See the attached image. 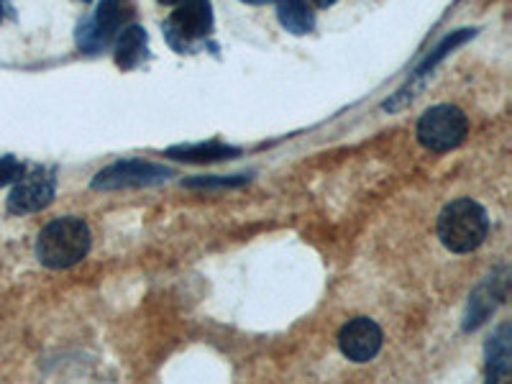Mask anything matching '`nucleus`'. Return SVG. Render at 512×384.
Here are the masks:
<instances>
[{
	"label": "nucleus",
	"instance_id": "1",
	"mask_svg": "<svg viewBox=\"0 0 512 384\" xmlns=\"http://www.w3.org/2000/svg\"><path fill=\"white\" fill-rule=\"evenodd\" d=\"M90 246H93V233L82 218H54L41 228L36 239V259L49 269H67L82 262Z\"/></svg>",
	"mask_w": 512,
	"mask_h": 384
},
{
	"label": "nucleus",
	"instance_id": "2",
	"mask_svg": "<svg viewBox=\"0 0 512 384\" xmlns=\"http://www.w3.org/2000/svg\"><path fill=\"white\" fill-rule=\"evenodd\" d=\"M489 233L487 210L472 198L451 200L438 216V239L454 254H469L484 244Z\"/></svg>",
	"mask_w": 512,
	"mask_h": 384
},
{
	"label": "nucleus",
	"instance_id": "3",
	"mask_svg": "<svg viewBox=\"0 0 512 384\" xmlns=\"http://www.w3.org/2000/svg\"><path fill=\"white\" fill-rule=\"evenodd\" d=\"M134 13V0H100L98 11L77 26V47L88 54L103 52Z\"/></svg>",
	"mask_w": 512,
	"mask_h": 384
},
{
	"label": "nucleus",
	"instance_id": "4",
	"mask_svg": "<svg viewBox=\"0 0 512 384\" xmlns=\"http://www.w3.org/2000/svg\"><path fill=\"white\" fill-rule=\"evenodd\" d=\"M164 34L172 49L192 52L200 41L213 34V3L210 0H180L164 24Z\"/></svg>",
	"mask_w": 512,
	"mask_h": 384
},
{
	"label": "nucleus",
	"instance_id": "5",
	"mask_svg": "<svg viewBox=\"0 0 512 384\" xmlns=\"http://www.w3.org/2000/svg\"><path fill=\"white\" fill-rule=\"evenodd\" d=\"M466 134H469V118L456 105H433L418 121V141L428 152H451L464 144Z\"/></svg>",
	"mask_w": 512,
	"mask_h": 384
},
{
	"label": "nucleus",
	"instance_id": "6",
	"mask_svg": "<svg viewBox=\"0 0 512 384\" xmlns=\"http://www.w3.org/2000/svg\"><path fill=\"white\" fill-rule=\"evenodd\" d=\"M57 195V175L54 169L34 167L31 172H24L13 182V190L8 195V210L13 216H29L39 210L49 208Z\"/></svg>",
	"mask_w": 512,
	"mask_h": 384
},
{
	"label": "nucleus",
	"instance_id": "7",
	"mask_svg": "<svg viewBox=\"0 0 512 384\" xmlns=\"http://www.w3.org/2000/svg\"><path fill=\"white\" fill-rule=\"evenodd\" d=\"M172 177V169L157 162H144V159H123L100 169L93 177V190H126V187H152L159 182H167Z\"/></svg>",
	"mask_w": 512,
	"mask_h": 384
},
{
	"label": "nucleus",
	"instance_id": "8",
	"mask_svg": "<svg viewBox=\"0 0 512 384\" xmlns=\"http://www.w3.org/2000/svg\"><path fill=\"white\" fill-rule=\"evenodd\" d=\"M474 34H477V29H461V31H454V34H448L446 39H443L441 44L433 49V52H428V57H425L423 62L415 67L413 75H410V80H408V85H405L402 90H397L395 98H390L387 103L382 105L384 111H400L402 105L408 103V100H413L415 93L423 88V82L433 75V70H436L438 64H441L448 54L454 52V49H459L461 44H466L469 39H474Z\"/></svg>",
	"mask_w": 512,
	"mask_h": 384
},
{
	"label": "nucleus",
	"instance_id": "9",
	"mask_svg": "<svg viewBox=\"0 0 512 384\" xmlns=\"http://www.w3.org/2000/svg\"><path fill=\"white\" fill-rule=\"evenodd\" d=\"M382 328L369 318H354L349 320L341 333H338V346L344 351V356L356 364H367L382 349Z\"/></svg>",
	"mask_w": 512,
	"mask_h": 384
},
{
	"label": "nucleus",
	"instance_id": "10",
	"mask_svg": "<svg viewBox=\"0 0 512 384\" xmlns=\"http://www.w3.org/2000/svg\"><path fill=\"white\" fill-rule=\"evenodd\" d=\"M505 292H507V272L489 274L487 280L472 292L469 297V310H466V320H464V328L466 331H477L482 323H487V318L497 310V305L505 300Z\"/></svg>",
	"mask_w": 512,
	"mask_h": 384
},
{
	"label": "nucleus",
	"instance_id": "11",
	"mask_svg": "<svg viewBox=\"0 0 512 384\" xmlns=\"http://www.w3.org/2000/svg\"><path fill=\"white\" fill-rule=\"evenodd\" d=\"M167 157L180 159L187 164H210V162H223V159H236L241 157L239 146L223 144V141H203V144H182L167 149Z\"/></svg>",
	"mask_w": 512,
	"mask_h": 384
},
{
	"label": "nucleus",
	"instance_id": "12",
	"mask_svg": "<svg viewBox=\"0 0 512 384\" xmlns=\"http://www.w3.org/2000/svg\"><path fill=\"white\" fill-rule=\"evenodd\" d=\"M149 57V34L144 26H126L116 36V64L121 70H136Z\"/></svg>",
	"mask_w": 512,
	"mask_h": 384
},
{
	"label": "nucleus",
	"instance_id": "13",
	"mask_svg": "<svg viewBox=\"0 0 512 384\" xmlns=\"http://www.w3.org/2000/svg\"><path fill=\"white\" fill-rule=\"evenodd\" d=\"M510 341L512 328L510 323H502L487 344V379L489 382H502L510 374Z\"/></svg>",
	"mask_w": 512,
	"mask_h": 384
},
{
	"label": "nucleus",
	"instance_id": "14",
	"mask_svg": "<svg viewBox=\"0 0 512 384\" xmlns=\"http://www.w3.org/2000/svg\"><path fill=\"white\" fill-rule=\"evenodd\" d=\"M277 18L282 29L295 36H305L315 29V13L308 0H277Z\"/></svg>",
	"mask_w": 512,
	"mask_h": 384
},
{
	"label": "nucleus",
	"instance_id": "15",
	"mask_svg": "<svg viewBox=\"0 0 512 384\" xmlns=\"http://www.w3.org/2000/svg\"><path fill=\"white\" fill-rule=\"evenodd\" d=\"M249 182V175H233V177H221V175H210V177H192V180H185L182 185L195 187V190H223V187H239Z\"/></svg>",
	"mask_w": 512,
	"mask_h": 384
},
{
	"label": "nucleus",
	"instance_id": "16",
	"mask_svg": "<svg viewBox=\"0 0 512 384\" xmlns=\"http://www.w3.org/2000/svg\"><path fill=\"white\" fill-rule=\"evenodd\" d=\"M24 172V162H18L16 157H0V187L13 185Z\"/></svg>",
	"mask_w": 512,
	"mask_h": 384
},
{
	"label": "nucleus",
	"instance_id": "17",
	"mask_svg": "<svg viewBox=\"0 0 512 384\" xmlns=\"http://www.w3.org/2000/svg\"><path fill=\"white\" fill-rule=\"evenodd\" d=\"M8 13H11V8H8V3H6V0H0V24L6 21Z\"/></svg>",
	"mask_w": 512,
	"mask_h": 384
},
{
	"label": "nucleus",
	"instance_id": "18",
	"mask_svg": "<svg viewBox=\"0 0 512 384\" xmlns=\"http://www.w3.org/2000/svg\"><path fill=\"white\" fill-rule=\"evenodd\" d=\"M313 3H315V6H318V8H331V6H336L338 0H313Z\"/></svg>",
	"mask_w": 512,
	"mask_h": 384
},
{
	"label": "nucleus",
	"instance_id": "19",
	"mask_svg": "<svg viewBox=\"0 0 512 384\" xmlns=\"http://www.w3.org/2000/svg\"><path fill=\"white\" fill-rule=\"evenodd\" d=\"M241 3H249V6H264L269 0H241Z\"/></svg>",
	"mask_w": 512,
	"mask_h": 384
},
{
	"label": "nucleus",
	"instance_id": "20",
	"mask_svg": "<svg viewBox=\"0 0 512 384\" xmlns=\"http://www.w3.org/2000/svg\"><path fill=\"white\" fill-rule=\"evenodd\" d=\"M162 6H175V3H180V0H159Z\"/></svg>",
	"mask_w": 512,
	"mask_h": 384
},
{
	"label": "nucleus",
	"instance_id": "21",
	"mask_svg": "<svg viewBox=\"0 0 512 384\" xmlns=\"http://www.w3.org/2000/svg\"><path fill=\"white\" fill-rule=\"evenodd\" d=\"M85 3H90V0H85Z\"/></svg>",
	"mask_w": 512,
	"mask_h": 384
}]
</instances>
